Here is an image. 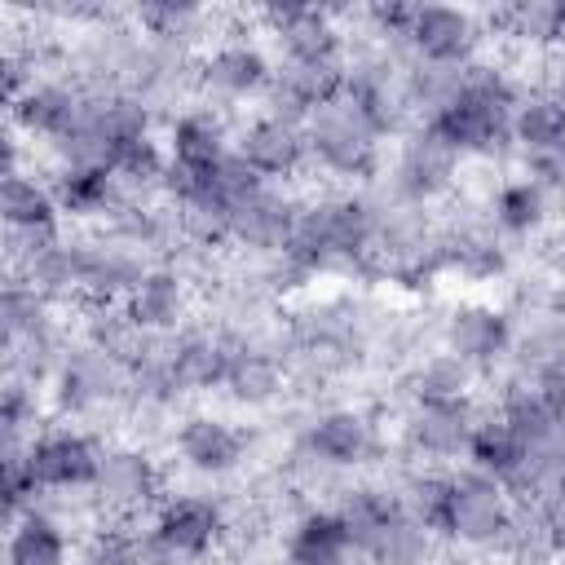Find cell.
<instances>
[{"label": "cell", "mask_w": 565, "mask_h": 565, "mask_svg": "<svg viewBox=\"0 0 565 565\" xmlns=\"http://www.w3.org/2000/svg\"><path fill=\"white\" fill-rule=\"evenodd\" d=\"M150 530H154L185 565H203V561L225 543L230 516H225V503H221V499L181 490V494H163V503L150 512Z\"/></svg>", "instance_id": "ba28073f"}, {"label": "cell", "mask_w": 565, "mask_h": 565, "mask_svg": "<svg viewBox=\"0 0 565 565\" xmlns=\"http://www.w3.org/2000/svg\"><path fill=\"white\" fill-rule=\"evenodd\" d=\"M49 185L57 194L62 221H93V225H102L128 199L110 168H62V172L49 177Z\"/></svg>", "instance_id": "d6986e66"}, {"label": "cell", "mask_w": 565, "mask_h": 565, "mask_svg": "<svg viewBox=\"0 0 565 565\" xmlns=\"http://www.w3.org/2000/svg\"><path fill=\"white\" fill-rule=\"evenodd\" d=\"M93 503L106 521H137L163 503V468L137 441H110L93 481Z\"/></svg>", "instance_id": "3957f363"}, {"label": "cell", "mask_w": 565, "mask_h": 565, "mask_svg": "<svg viewBox=\"0 0 565 565\" xmlns=\"http://www.w3.org/2000/svg\"><path fill=\"white\" fill-rule=\"evenodd\" d=\"M565 106L552 93H525L512 110V154H547L561 146Z\"/></svg>", "instance_id": "484cf974"}, {"label": "cell", "mask_w": 565, "mask_h": 565, "mask_svg": "<svg viewBox=\"0 0 565 565\" xmlns=\"http://www.w3.org/2000/svg\"><path fill=\"white\" fill-rule=\"evenodd\" d=\"M269 84H274V62L247 35L221 40L207 53H199V62H194V88H199V97L212 102V106H221V110L243 106V102H260Z\"/></svg>", "instance_id": "5b68a950"}, {"label": "cell", "mask_w": 565, "mask_h": 565, "mask_svg": "<svg viewBox=\"0 0 565 565\" xmlns=\"http://www.w3.org/2000/svg\"><path fill=\"white\" fill-rule=\"evenodd\" d=\"M309 141V172H322L327 181H371L380 172V146L384 137L366 119L362 102L353 93H335L331 102L313 106L305 124Z\"/></svg>", "instance_id": "6da1fadb"}, {"label": "cell", "mask_w": 565, "mask_h": 565, "mask_svg": "<svg viewBox=\"0 0 565 565\" xmlns=\"http://www.w3.org/2000/svg\"><path fill=\"white\" fill-rule=\"evenodd\" d=\"M287 388H291V371H287L282 358H274V353H265V349L238 344L221 393H225L234 406L265 411V406H274L278 397H287Z\"/></svg>", "instance_id": "ffe728a7"}, {"label": "cell", "mask_w": 565, "mask_h": 565, "mask_svg": "<svg viewBox=\"0 0 565 565\" xmlns=\"http://www.w3.org/2000/svg\"><path fill=\"white\" fill-rule=\"evenodd\" d=\"M163 141H168L172 159H181L190 168H216L234 150V119H230V110H221L212 102H194L168 119Z\"/></svg>", "instance_id": "2e32d148"}, {"label": "cell", "mask_w": 565, "mask_h": 565, "mask_svg": "<svg viewBox=\"0 0 565 565\" xmlns=\"http://www.w3.org/2000/svg\"><path fill=\"white\" fill-rule=\"evenodd\" d=\"M0 216L9 230H44V225H62V207L53 185L44 181V172H18V177H0Z\"/></svg>", "instance_id": "cb8c5ba5"}, {"label": "cell", "mask_w": 565, "mask_h": 565, "mask_svg": "<svg viewBox=\"0 0 565 565\" xmlns=\"http://www.w3.org/2000/svg\"><path fill=\"white\" fill-rule=\"evenodd\" d=\"M468 468H477V472H486V477H494V481H512L516 477V468L525 463V446H521V437L508 428V419L494 411V406H477V428H472V437H468Z\"/></svg>", "instance_id": "7402d4cb"}, {"label": "cell", "mask_w": 565, "mask_h": 565, "mask_svg": "<svg viewBox=\"0 0 565 565\" xmlns=\"http://www.w3.org/2000/svg\"><path fill=\"white\" fill-rule=\"evenodd\" d=\"M477 402H406L397 415V450L415 463H446L468 455Z\"/></svg>", "instance_id": "8992f818"}, {"label": "cell", "mask_w": 565, "mask_h": 565, "mask_svg": "<svg viewBox=\"0 0 565 565\" xmlns=\"http://www.w3.org/2000/svg\"><path fill=\"white\" fill-rule=\"evenodd\" d=\"M238 340L225 327H185L177 331V353H172V380L181 397H207L216 388H225L230 362H234Z\"/></svg>", "instance_id": "5bb4252c"}, {"label": "cell", "mask_w": 565, "mask_h": 565, "mask_svg": "<svg viewBox=\"0 0 565 565\" xmlns=\"http://www.w3.org/2000/svg\"><path fill=\"white\" fill-rule=\"evenodd\" d=\"M124 309H128L146 331L172 335V331H185V327H190L194 287H190L172 265H150V269H146V278L128 291Z\"/></svg>", "instance_id": "e0dca14e"}, {"label": "cell", "mask_w": 565, "mask_h": 565, "mask_svg": "<svg viewBox=\"0 0 565 565\" xmlns=\"http://www.w3.org/2000/svg\"><path fill=\"white\" fill-rule=\"evenodd\" d=\"M490 212H494V225L503 238H534L556 216V203L539 181H530L521 172V177H503L499 194L490 199Z\"/></svg>", "instance_id": "44dd1931"}, {"label": "cell", "mask_w": 565, "mask_h": 565, "mask_svg": "<svg viewBox=\"0 0 565 565\" xmlns=\"http://www.w3.org/2000/svg\"><path fill=\"white\" fill-rule=\"evenodd\" d=\"M106 446L110 441L88 428H40L26 446V463L40 490H93Z\"/></svg>", "instance_id": "9c48e42d"}, {"label": "cell", "mask_w": 565, "mask_h": 565, "mask_svg": "<svg viewBox=\"0 0 565 565\" xmlns=\"http://www.w3.org/2000/svg\"><path fill=\"white\" fill-rule=\"evenodd\" d=\"M556 247H561V256H565V230H561V234H556Z\"/></svg>", "instance_id": "4316f807"}, {"label": "cell", "mask_w": 565, "mask_h": 565, "mask_svg": "<svg viewBox=\"0 0 565 565\" xmlns=\"http://www.w3.org/2000/svg\"><path fill=\"white\" fill-rule=\"evenodd\" d=\"M512 335H516V322L486 305V300H463V305H450L446 318L437 322V344L468 358L472 366H481L486 375H494V366L508 362L512 353Z\"/></svg>", "instance_id": "30bf717a"}, {"label": "cell", "mask_w": 565, "mask_h": 565, "mask_svg": "<svg viewBox=\"0 0 565 565\" xmlns=\"http://www.w3.org/2000/svg\"><path fill=\"white\" fill-rule=\"evenodd\" d=\"M4 565H71V530L57 516L31 508L9 525Z\"/></svg>", "instance_id": "603a6c76"}, {"label": "cell", "mask_w": 565, "mask_h": 565, "mask_svg": "<svg viewBox=\"0 0 565 565\" xmlns=\"http://www.w3.org/2000/svg\"><path fill=\"white\" fill-rule=\"evenodd\" d=\"M282 565H366V561L353 552L340 512L322 508V503H309L287 525Z\"/></svg>", "instance_id": "9a60e30c"}, {"label": "cell", "mask_w": 565, "mask_h": 565, "mask_svg": "<svg viewBox=\"0 0 565 565\" xmlns=\"http://www.w3.org/2000/svg\"><path fill=\"white\" fill-rule=\"evenodd\" d=\"M234 150L278 185H291L296 177L309 172V141L300 124H282L269 115H247L234 124Z\"/></svg>", "instance_id": "4fadbf2b"}, {"label": "cell", "mask_w": 565, "mask_h": 565, "mask_svg": "<svg viewBox=\"0 0 565 565\" xmlns=\"http://www.w3.org/2000/svg\"><path fill=\"white\" fill-rule=\"evenodd\" d=\"M406 49L419 62H446V66H468L486 49V26L472 9L455 4H415Z\"/></svg>", "instance_id": "8fae6325"}, {"label": "cell", "mask_w": 565, "mask_h": 565, "mask_svg": "<svg viewBox=\"0 0 565 565\" xmlns=\"http://www.w3.org/2000/svg\"><path fill=\"white\" fill-rule=\"evenodd\" d=\"M508 516H512V499L503 481L477 468L450 472V494H446V516H441L446 543L468 547V552H499L508 534Z\"/></svg>", "instance_id": "7a4b0ae2"}, {"label": "cell", "mask_w": 565, "mask_h": 565, "mask_svg": "<svg viewBox=\"0 0 565 565\" xmlns=\"http://www.w3.org/2000/svg\"><path fill=\"white\" fill-rule=\"evenodd\" d=\"M172 450L181 459V468H190L194 477H230L243 468L247 459V433L230 419V415H216V411H194V415H181L177 424V437H172Z\"/></svg>", "instance_id": "7c38bea8"}, {"label": "cell", "mask_w": 565, "mask_h": 565, "mask_svg": "<svg viewBox=\"0 0 565 565\" xmlns=\"http://www.w3.org/2000/svg\"><path fill=\"white\" fill-rule=\"evenodd\" d=\"M274 84L313 110L344 88V57H278Z\"/></svg>", "instance_id": "d4e9b609"}, {"label": "cell", "mask_w": 565, "mask_h": 565, "mask_svg": "<svg viewBox=\"0 0 565 565\" xmlns=\"http://www.w3.org/2000/svg\"><path fill=\"white\" fill-rule=\"evenodd\" d=\"M300 437L309 441V450H318L340 472L366 468L371 459L388 455V437L380 428V415H371L362 406H322L309 415Z\"/></svg>", "instance_id": "52a82bcc"}, {"label": "cell", "mask_w": 565, "mask_h": 565, "mask_svg": "<svg viewBox=\"0 0 565 565\" xmlns=\"http://www.w3.org/2000/svg\"><path fill=\"white\" fill-rule=\"evenodd\" d=\"M481 380H486L481 366L437 344L428 353H415L402 388H406V402H477Z\"/></svg>", "instance_id": "ac0fdd59"}, {"label": "cell", "mask_w": 565, "mask_h": 565, "mask_svg": "<svg viewBox=\"0 0 565 565\" xmlns=\"http://www.w3.org/2000/svg\"><path fill=\"white\" fill-rule=\"evenodd\" d=\"M459 168H463V154L433 128V124H415L397 137V154H393V168H388V181L402 190V199L411 203H446L459 185Z\"/></svg>", "instance_id": "277c9868"}]
</instances>
